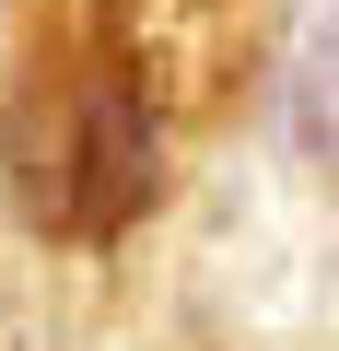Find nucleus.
<instances>
[{
  "label": "nucleus",
  "instance_id": "2",
  "mask_svg": "<svg viewBox=\"0 0 339 351\" xmlns=\"http://www.w3.org/2000/svg\"><path fill=\"white\" fill-rule=\"evenodd\" d=\"M304 141L339 164V12H327V36H316V71H304Z\"/></svg>",
  "mask_w": 339,
  "mask_h": 351
},
{
  "label": "nucleus",
  "instance_id": "1",
  "mask_svg": "<svg viewBox=\"0 0 339 351\" xmlns=\"http://www.w3.org/2000/svg\"><path fill=\"white\" fill-rule=\"evenodd\" d=\"M0 188L47 246H105L164 188V94L117 12H59L24 36L0 94Z\"/></svg>",
  "mask_w": 339,
  "mask_h": 351
}]
</instances>
